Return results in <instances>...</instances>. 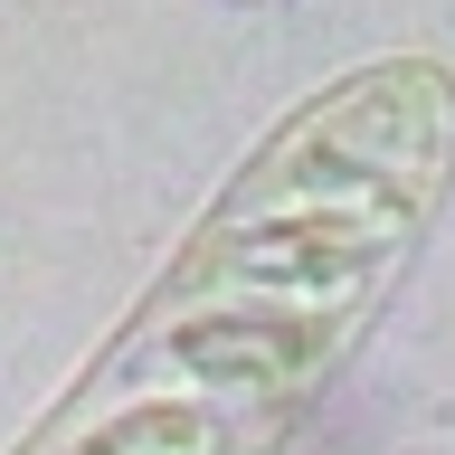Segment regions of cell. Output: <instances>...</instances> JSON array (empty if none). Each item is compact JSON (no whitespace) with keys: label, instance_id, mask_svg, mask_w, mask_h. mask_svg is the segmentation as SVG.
Wrapping results in <instances>:
<instances>
[{"label":"cell","instance_id":"cell-1","mask_svg":"<svg viewBox=\"0 0 455 455\" xmlns=\"http://www.w3.org/2000/svg\"><path fill=\"white\" fill-rule=\"evenodd\" d=\"M446 171L455 85L427 57L313 95L20 455H275L398 284Z\"/></svg>","mask_w":455,"mask_h":455}]
</instances>
